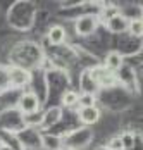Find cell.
<instances>
[{
  "label": "cell",
  "mask_w": 143,
  "mask_h": 150,
  "mask_svg": "<svg viewBox=\"0 0 143 150\" xmlns=\"http://www.w3.org/2000/svg\"><path fill=\"white\" fill-rule=\"evenodd\" d=\"M107 149H109V150H124V147H122V142H121V136H119V138H112V140L109 142Z\"/></svg>",
  "instance_id": "cell-14"
},
{
  "label": "cell",
  "mask_w": 143,
  "mask_h": 150,
  "mask_svg": "<svg viewBox=\"0 0 143 150\" xmlns=\"http://www.w3.org/2000/svg\"><path fill=\"white\" fill-rule=\"evenodd\" d=\"M7 76H9V81H11L12 85H16V86H24L29 81L28 71L23 69V67H11L9 73H7Z\"/></svg>",
  "instance_id": "cell-8"
},
{
  "label": "cell",
  "mask_w": 143,
  "mask_h": 150,
  "mask_svg": "<svg viewBox=\"0 0 143 150\" xmlns=\"http://www.w3.org/2000/svg\"><path fill=\"white\" fill-rule=\"evenodd\" d=\"M98 28V19L91 14L81 16L76 19V24H74V31L79 35V36H90L93 35Z\"/></svg>",
  "instance_id": "cell-3"
},
{
  "label": "cell",
  "mask_w": 143,
  "mask_h": 150,
  "mask_svg": "<svg viewBox=\"0 0 143 150\" xmlns=\"http://www.w3.org/2000/svg\"><path fill=\"white\" fill-rule=\"evenodd\" d=\"M124 66V57H122V54L121 52H109L107 54V57H105V69L107 71H110V73H117L121 67Z\"/></svg>",
  "instance_id": "cell-7"
},
{
  "label": "cell",
  "mask_w": 143,
  "mask_h": 150,
  "mask_svg": "<svg viewBox=\"0 0 143 150\" xmlns=\"http://www.w3.org/2000/svg\"><path fill=\"white\" fill-rule=\"evenodd\" d=\"M121 142H122V147H124V150H128L129 147H133V135H131V133L122 135V136H121Z\"/></svg>",
  "instance_id": "cell-15"
},
{
  "label": "cell",
  "mask_w": 143,
  "mask_h": 150,
  "mask_svg": "<svg viewBox=\"0 0 143 150\" xmlns=\"http://www.w3.org/2000/svg\"><path fill=\"white\" fill-rule=\"evenodd\" d=\"M0 150H16V149L11 147V145H7V143H0Z\"/></svg>",
  "instance_id": "cell-16"
},
{
  "label": "cell",
  "mask_w": 143,
  "mask_h": 150,
  "mask_svg": "<svg viewBox=\"0 0 143 150\" xmlns=\"http://www.w3.org/2000/svg\"><path fill=\"white\" fill-rule=\"evenodd\" d=\"M78 95L79 93H76V91H66L64 95H62V105L64 107H74V105H78Z\"/></svg>",
  "instance_id": "cell-13"
},
{
  "label": "cell",
  "mask_w": 143,
  "mask_h": 150,
  "mask_svg": "<svg viewBox=\"0 0 143 150\" xmlns=\"http://www.w3.org/2000/svg\"><path fill=\"white\" fill-rule=\"evenodd\" d=\"M98 150H109V149H107V147H105V149H98Z\"/></svg>",
  "instance_id": "cell-18"
},
{
  "label": "cell",
  "mask_w": 143,
  "mask_h": 150,
  "mask_svg": "<svg viewBox=\"0 0 143 150\" xmlns=\"http://www.w3.org/2000/svg\"><path fill=\"white\" fill-rule=\"evenodd\" d=\"M78 117H79V121L85 126L97 124L100 121V109L97 105H93V107H83V109L78 110Z\"/></svg>",
  "instance_id": "cell-4"
},
{
  "label": "cell",
  "mask_w": 143,
  "mask_h": 150,
  "mask_svg": "<svg viewBox=\"0 0 143 150\" xmlns=\"http://www.w3.org/2000/svg\"><path fill=\"white\" fill-rule=\"evenodd\" d=\"M98 88H100V86H98L97 81L91 78L90 69L83 71V74H81V91H83V93H90V95H93Z\"/></svg>",
  "instance_id": "cell-9"
},
{
  "label": "cell",
  "mask_w": 143,
  "mask_h": 150,
  "mask_svg": "<svg viewBox=\"0 0 143 150\" xmlns=\"http://www.w3.org/2000/svg\"><path fill=\"white\" fill-rule=\"evenodd\" d=\"M59 150H69V149H64V147H60V149H59Z\"/></svg>",
  "instance_id": "cell-17"
},
{
  "label": "cell",
  "mask_w": 143,
  "mask_h": 150,
  "mask_svg": "<svg viewBox=\"0 0 143 150\" xmlns=\"http://www.w3.org/2000/svg\"><path fill=\"white\" fill-rule=\"evenodd\" d=\"M62 119V107H48L42 116V126L43 128H52Z\"/></svg>",
  "instance_id": "cell-6"
},
{
  "label": "cell",
  "mask_w": 143,
  "mask_h": 150,
  "mask_svg": "<svg viewBox=\"0 0 143 150\" xmlns=\"http://www.w3.org/2000/svg\"><path fill=\"white\" fill-rule=\"evenodd\" d=\"M91 138H93V131L85 126V128H78L72 133H69L64 140H60V143H64V149L81 150V149H86L90 145Z\"/></svg>",
  "instance_id": "cell-1"
},
{
  "label": "cell",
  "mask_w": 143,
  "mask_h": 150,
  "mask_svg": "<svg viewBox=\"0 0 143 150\" xmlns=\"http://www.w3.org/2000/svg\"><path fill=\"white\" fill-rule=\"evenodd\" d=\"M95 105V95H90V93H79L78 95V107L83 109V107H93Z\"/></svg>",
  "instance_id": "cell-12"
},
{
  "label": "cell",
  "mask_w": 143,
  "mask_h": 150,
  "mask_svg": "<svg viewBox=\"0 0 143 150\" xmlns=\"http://www.w3.org/2000/svg\"><path fill=\"white\" fill-rule=\"evenodd\" d=\"M47 36H48V42L52 45H62L66 42V30L62 26H59V24H54L48 30V35Z\"/></svg>",
  "instance_id": "cell-10"
},
{
  "label": "cell",
  "mask_w": 143,
  "mask_h": 150,
  "mask_svg": "<svg viewBox=\"0 0 143 150\" xmlns=\"http://www.w3.org/2000/svg\"><path fill=\"white\" fill-rule=\"evenodd\" d=\"M40 109V98L36 93L33 91H26L21 95L19 102H17V110L23 114V116H31L35 112H38Z\"/></svg>",
  "instance_id": "cell-2"
},
{
  "label": "cell",
  "mask_w": 143,
  "mask_h": 150,
  "mask_svg": "<svg viewBox=\"0 0 143 150\" xmlns=\"http://www.w3.org/2000/svg\"><path fill=\"white\" fill-rule=\"evenodd\" d=\"M105 24H107V30L112 31V33H124V31H128L129 21L122 14H117V12H115L114 16H110V17L107 19Z\"/></svg>",
  "instance_id": "cell-5"
},
{
  "label": "cell",
  "mask_w": 143,
  "mask_h": 150,
  "mask_svg": "<svg viewBox=\"0 0 143 150\" xmlns=\"http://www.w3.org/2000/svg\"><path fill=\"white\" fill-rule=\"evenodd\" d=\"M128 31L133 35V36H136V38H140L143 35V23L142 19L138 17V19H131L128 24Z\"/></svg>",
  "instance_id": "cell-11"
}]
</instances>
